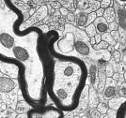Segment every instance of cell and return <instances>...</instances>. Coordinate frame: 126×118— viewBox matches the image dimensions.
I'll use <instances>...</instances> for the list:
<instances>
[{
    "label": "cell",
    "mask_w": 126,
    "mask_h": 118,
    "mask_svg": "<svg viewBox=\"0 0 126 118\" xmlns=\"http://www.w3.org/2000/svg\"><path fill=\"white\" fill-rule=\"evenodd\" d=\"M22 11L11 0H0V61L18 68L22 96L32 108L47 101V57L44 33L40 27L21 29Z\"/></svg>",
    "instance_id": "1"
},
{
    "label": "cell",
    "mask_w": 126,
    "mask_h": 118,
    "mask_svg": "<svg viewBox=\"0 0 126 118\" xmlns=\"http://www.w3.org/2000/svg\"><path fill=\"white\" fill-rule=\"evenodd\" d=\"M58 33L51 30L44 34L47 57L46 93L55 107L72 112L80 104L88 82V66L78 57L65 55L56 51L54 40Z\"/></svg>",
    "instance_id": "2"
},
{
    "label": "cell",
    "mask_w": 126,
    "mask_h": 118,
    "mask_svg": "<svg viewBox=\"0 0 126 118\" xmlns=\"http://www.w3.org/2000/svg\"><path fill=\"white\" fill-rule=\"evenodd\" d=\"M63 112L55 106L32 108L27 112V118H63Z\"/></svg>",
    "instance_id": "3"
},
{
    "label": "cell",
    "mask_w": 126,
    "mask_h": 118,
    "mask_svg": "<svg viewBox=\"0 0 126 118\" xmlns=\"http://www.w3.org/2000/svg\"><path fill=\"white\" fill-rule=\"evenodd\" d=\"M74 8H76V10H83L89 14L100 9V2L96 0H75Z\"/></svg>",
    "instance_id": "4"
},
{
    "label": "cell",
    "mask_w": 126,
    "mask_h": 118,
    "mask_svg": "<svg viewBox=\"0 0 126 118\" xmlns=\"http://www.w3.org/2000/svg\"><path fill=\"white\" fill-rule=\"evenodd\" d=\"M118 82L111 77L106 78L105 80V88H104V97L105 99H111L116 94V87Z\"/></svg>",
    "instance_id": "5"
},
{
    "label": "cell",
    "mask_w": 126,
    "mask_h": 118,
    "mask_svg": "<svg viewBox=\"0 0 126 118\" xmlns=\"http://www.w3.org/2000/svg\"><path fill=\"white\" fill-rule=\"evenodd\" d=\"M75 25L80 29H85L86 25H87V21H88V14L83 11V10H75Z\"/></svg>",
    "instance_id": "6"
},
{
    "label": "cell",
    "mask_w": 126,
    "mask_h": 118,
    "mask_svg": "<svg viewBox=\"0 0 126 118\" xmlns=\"http://www.w3.org/2000/svg\"><path fill=\"white\" fill-rule=\"evenodd\" d=\"M93 25L95 26L97 33L100 35H103L106 32H108V24L105 20L104 17H97L96 20L93 22Z\"/></svg>",
    "instance_id": "7"
},
{
    "label": "cell",
    "mask_w": 126,
    "mask_h": 118,
    "mask_svg": "<svg viewBox=\"0 0 126 118\" xmlns=\"http://www.w3.org/2000/svg\"><path fill=\"white\" fill-rule=\"evenodd\" d=\"M88 80L89 79V81L91 82V84L96 85L97 83V75H98V67L96 64H91L89 67H88Z\"/></svg>",
    "instance_id": "8"
},
{
    "label": "cell",
    "mask_w": 126,
    "mask_h": 118,
    "mask_svg": "<svg viewBox=\"0 0 126 118\" xmlns=\"http://www.w3.org/2000/svg\"><path fill=\"white\" fill-rule=\"evenodd\" d=\"M103 17L105 18V20L107 22V24H110L112 22L116 21V12L113 7H109L107 9L104 10V14Z\"/></svg>",
    "instance_id": "9"
},
{
    "label": "cell",
    "mask_w": 126,
    "mask_h": 118,
    "mask_svg": "<svg viewBox=\"0 0 126 118\" xmlns=\"http://www.w3.org/2000/svg\"><path fill=\"white\" fill-rule=\"evenodd\" d=\"M126 101V98L124 97H119V98H114L109 99L108 101V107L111 109H118L121 107V105L123 102Z\"/></svg>",
    "instance_id": "10"
},
{
    "label": "cell",
    "mask_w": 126,
    "mask_h": 118,
    "mask_svg": "<svg viewBox=\"0 0 126 118\" xmlns=\"http://www.w3.org/2000/svg\"><path fill=\"white\" fill-rule=\"evenodd\" d=\"M84 30H85L84 32L86 33V35L89 37V39H90V38H93V37L97 34V31H96V28H95V26L93 25V23L86 26Z\"/></svg>",
    "instance_id": "11"
},
{
    "label": "cell",
    "mask_w": 126,
    "mask_h": 118,
    "mask_svg": "<svg viewBox=\"0 0 126 118\" xmlns=\"http://www.w3.org/2000/svg\"><path fill=\"white\" fill-rule=\"evenodd\" d=\"M58 3L63 6V8L67 10H74V0H58Z\"/></svg>",
    "instance_id": "12"
},
{
    "label": "cell",
    "mask_w": 126,
    "mask_h": 118,
    "mask_svg": "<svg viewBox=\"0 0 126 118\" xmlns=\"http://www.w3.org/2000/svg\"><path fill=\"white\" fill-rule=\"evenodd\" d=\"M116 118H126V101L121 105V107L117 110Z\"/></svg>",
    "instance_id": "13"
},
{
    "label": "cell",
    "mask_w": 126,
    "mask_h": 118,
    "mask_svg": "<svg viewBox=\"0 0 126 118\" xmlns=\"http://www.w3.org/2000/svg\"><path fill=\"white\" fill-rule=\"evenodd\" d=\"M108 43L107 42H105L104 40H101L99 43H97V44H95L92 46V49L94 50V51H105V50H107V48H108Z\"/></svg>",
    "instance_id": "14"
},
{
    "label": "cell",
    "mask_w": 126,
    "mask_h": 118,
    "mask_svg": "<svg viewBox=\"0 0 126 118\" xmlns=\"http://www.w3.org/2000/svg\"><path fill=\"white\" fill-rule=\"evenodd\" d=\"M101 36H102V40L107 42V43H108V45H110V46H114V45L116 44V41L113 39V38L111 37L109 32H106V33L103 34V35H101Z\"/></svg>",
    "instance_id": "15"
},
{
    "label": "cell",
    "mask_w": 126,
    "mask_h": 118,
    "mask_svg": "<svg viewBox=\"0 0 126 118\" xmlns=\"http://www.w3.org/2000/svg\"><path fill=\"white\" fill-rule=\"evenodd\" d=\"M96 110H97L100 113H107V111H108V105L105 102H100L98 105H97Z\"/></svg>",
    "instance_id": "16"
},
{
    "label": "cell",
    "mask_w": 126,
    "mask_h": 118,
    "mask_svg": "<svg viewBox=\"0 0 126 118\" xmlns=\"http://www.w3.org/2000/svg\"><path fill=\"white\" fill-rule=\"evenodd\" d=\"M111 57H112V60L115 62V63H120L121 61V53L120 51L115 50L111 53Z\"/></svg>",
    "instance_id": "17"
},
{
    "label": "cell",
    "mask_w": 126,
    "mask_h": 118,
    "mask_svg": "<svg viewBox=\"0 0 126 118\" xmlns=\"http://www.w3.org/2000/svg\"><path fill=\"white\" fill-rule=\"evenodd\" d=\"M115 72L114 68H113V66L111 63H108L106 66H105V75H106V78L108 77H112L113 73Z\"/></svg>",
    "instance_id": "18"
},
{
    "label": "cell",
    "mask_w": 126,
    "mask_h": 118,
    "mask_svg": "<svg viewBox=\"0 0 126 118\" xmlns=\"http://www.w3.org/2000/svg\"><path fill=\"white\" fill-rule=\"evenodd\" d=\"M112 5H113V0H102L100 2V8L104 10L109 7H112Z\"/></svg>",
    "instance_id": "19"
},
{
    "label": "cell",
    "mask_w": 126,
    "mask_h": 118,
    "mask_svg": "<svg viewBox=\"0 0 126 118\" xmlns=\"http://www.w3.org/2000/svg\"><path fill=\"white\" fill-rule=\"evenodd\" d=\"M96 18H97V16H96L95 11L94 12H90V13H89V14H88V21H87V25H86V26L90 25V24H92V23L96 20Z\"/></svg>",
    "instance_id": "20"
},
{
    "label": "cell",
    "mask_w": 126,
    "mask_h": 118,
    "mask_svg": "<svg viewBox=\"0 0 126 118\" xmlns=\"http://www.w3.org/2000/svg\"><path fill=\"white\" fill-rule=\"evenodd\" d=\"M109 33H110L111 37L113 38V39H114L116 42H120V41H121V36H120V33H119V31L118 30L111 31V32H109Z\"/></svg>",
    "instance_id": "21"
},
{
    "label": "cell",
    "mask_w": 126,
    "mask_h": 118,
    "mask_svg": "<svg viewBox=\"0 0 126 118\" xmlns=\"http://www.w3.org/2000/svg\"><path fill=\"white\" fill-rule=\"evenodd\" d=\"M118 29H119V25H118V23L116 21L112 22L110 24H108V32L118 30Z\"/></svg>",
    "instance_id": "22"
},
{
    "label": "cell",
    "mask_w": 126,
    "mask_h": 118,
    "mask_svg": "<svg viewBox=\"0 0 126 118\" xmlns=\"http://www.w3.org/2000/svg\"><path fill=\"white\" fill-rule=\"evenodd\" d=\"M120 94H121V97H124V98H126V84H125V82L121 84V89H120Z\"/></svg>",
    "instance_id": "23"
},
{
    "label": "cell",
    "mask_w": 126,
    "mask_h": 118,
    "mask_svg": "<svg viewBox=\"0 0 126 118\" xmlns=\"http://www.w3.org/2000/svg\"><path fill=\"white\" fill-rule=\"evenodd\" d=\"M90 115H91V118H100L101 113L97 110H93V111H91Z\"/></svg>",
    "instance_id": "24"
},
{
    "label": "cell",
    "mask_w": 126,
    "mask_h": 118,
    "mask_svg": "<svg viewBox=\"0 0 126 118\" xmlns=\"http://www.w3.org/2000/svg\"><path fill=\"white\" fill-rule=\"evenodd\" d=\"M104 9H102V8H100V9H98V10L95 11V13H96V16L97 17H103V14H104Z\"/></svg>",
    "instance_id": "25"
},
{
    "label": "cell",
    "mask_w": 126,
    "mask_h": 118,
    "mask_svg": "<svg viewBox=\"0 0 126 118\" xmlns=\"http://www.w3.org/2000/svg\"><path fill=\"white\" fill-rule=\"evenodd\" d=\"M68 21L69 22H74V21H75L74 13H73V12H69L68 13Z\"/></svg>",
    "instance_id": "26"
},
{
    "label": "cell",
    "mask_w": 126,
    "mask_h": 118,
    "mask_svg": "<svg viewBox=\"0 0 126 118\" xmlns=\"http://www.w3.org/2000/svg\"><path fill=\"white\" fill-rule=\"evenodd\" d=\"M111 78H112V79H114L115 81H117V82H118V81L121 79V75H120V73H119V72H114Z\"/></svg>",
    "instance_id": "27"
},
{
    "label": "cell",
    "mask_w": 126,
    "mask_h": 118,
    "mask_svg": "<svg viewBox=\"0 0 126 118\" xmlns=\"http://www.w3.org/2000/svg\"><path fill=\"white\" fill-rule=\"evenodd\" d=\"M94 39H95V41H96V44H97V43H99V42L102 40V36H101L100 34L97 33L94 36Z\"/></svg>",
    "instance_id": "28"
},
{
    "label": "cell",
    "mask_w": 126,
    "mask_h": 118,
    "mask_svg": "<svg viewBox=\"0 0 126 118\" xmlns=\"http://www.w3.org/2000/svg\"><path fill=\"white\" fill-rule=\"evenodd\" d=\"M60 13H61L62 15L66 16V15H68L69 10H67V9H65V8H60Z\"/></svg>",
    "instance_id": "29"
},
{
    "label": "cell",
    "mask_w": 126,
    "mask_h": 118,
    "mask_svg": "<svg viewBox=\"0 0 126 118\" xmlns=\"http://www.w3.org/2000/svg\"><path fill=\"white\" fill-rule=\"evenodd\" d=\"M89 44H90L91 46H93V45H95V44H96V41H95L94 37H93V38H90V39H89Z\"/></svg>",
    "instance_id": "30"
},
{
    "label": "cell",
    "mask_w": 126,
    "mask_h": 118,
    "mask_svg": "<svg viewBox=\"0 0 126 118\" xmlns=\"http://www.w3.org/2000/svg\"><path fill=\"white\" fill-rule=\"evenodd\" d=\"M118 4H120L121 6H124L126 5V0H116Z\"/></svg>",
    "instance_id": "31"
},
{
    "label": "cell",
    "mask_w": 126,
    "mask_h": 118,
    "mask_svg": "<svg viewBox=\"0 0 126 118\" xmlns=\"http://www.w3.org/2000/svg\"><path fill=\"white\" fill-rule=\"evenodd\" d=\"M121 42H116V44L115 45H114V50H118V51H119V48H120V46H121Z\"/></svg>",
    "instance_id": "32"
},
{
    "label": "cell",
    "mask_w": 126,
    "mask_h": 118,
    "mask_svg": "<svg viewBox=\"0 0 126 118\" xmlns=\"http://www.w3.org/2000/svg\"><path fill=\"white\" fill-rule=\"evenodd\" d=\"M106 51L108 52H110V53H112V52H113L115 51V50H114V47H113V46H110V45H109V46H108V48H107V50H106Z\"/></svg>",
    "instance_id": "33"
},
{
    "label": "cell",
    "mask_w": 126,
    "mask_h": 118,
    "mask_svg": "<svg viewBox=\"0 0 126 118\" xmlns=\"http://www.w3.org/2000/svg\"><path fill=\"white\" fill-rule=\"evenodd\" d=\"M123 80H124V82H125V84H126V69L124 70V72H123Z\"/></svg>",
    "instance_id": "34"
},
{
    "label": "cell",
    "mask_w": 126,
    "mask_h": 118,
    "mask_svg": "<svg viewBox=\"0 0 126 118\" xmlns=\"http://www.w3.org/2000/svg\"><path fill=\"white\" fill-rule=\"evenodd\" d=\"M121 59H122V61L126 64V54H124V55H123V57H121Z\"/></svg>",
    "instance_id": "35"
},
{
    "label": "cell",
    "mask_w": 126,
    "mask_h": 118,
    "mask_svg": "<svg viewBox=\"0 0 126 118\" xmlns=\"http://www.w3.org/2000/svg\"><path fill=\"white\" fill-rule=\"evenodd\" d=\"M82 118H88V117H87L86 115H83V116H82Z\"/></svg>",
    "instance_id": "36"
},
{
    "label": "cell",
    "mask_w": 126,
    "mask_h": 118,
    "mask_svg": "<svg viewBox=\"0 0 126 118\" xmlns=\"http://www.w3.org/2000/svg\"><path fill=\"white\" fill-rule=\"evenodd\" d=\"M96 1H99V2H101V1H102V0H96Z\"/></svg>",
    "instance_id": "37"
},
{
    "label": "cell",
    "mask_w": 126,
    "mask_h": 118,
    "mask_svg": "<svg viewBox=\"0 0 126 118\" xmlns=\"http://www.w3.org/2000/svg\"><path fill=\"white\" fill-rule=\"evenodd\" d=\"M105 118H108V117H107V116H105Z\"/></svg>",
    "instance_id": "38"
},
{
    "label": "cell",
    "mask_w": 126,
    "mask_h": 118,
    "mask_svg": "<svg viewBox=\"0 0 126 118\" xmlns=\"http://www.w3.org/2000/svg\"><path fill=\"white\" fill-rule=\"evenodd\" d=\"M125 40H126V38H125Z\"/></svg>",
    "instance_id": "39"
}]
</instances>
